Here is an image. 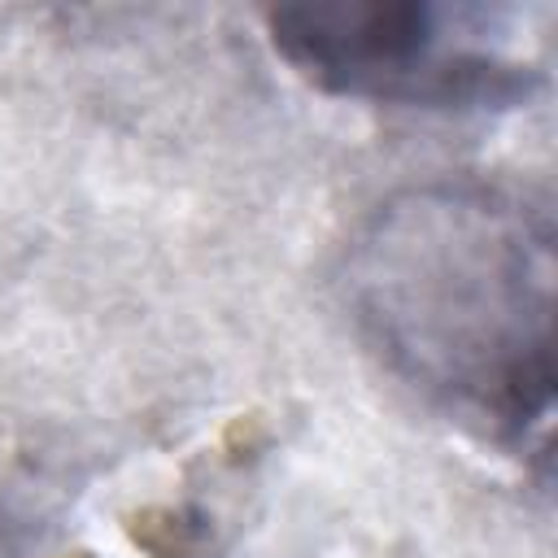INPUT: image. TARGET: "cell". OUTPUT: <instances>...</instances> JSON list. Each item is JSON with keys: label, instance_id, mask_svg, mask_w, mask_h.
<instances>
[{"label": "cell", "instance_id": "7a4b0ae2", "mask_svg": "<svg viewBox=\"0 0 558 558\" xmlns=\"http://www.w3.org/2000/svg\"><path fill=\"white\" fill-rule=\"evenodd\" d=\"M275 48L314 83L397 105H506L532 65L484 35L480 9L340 0L270 13Z\"/></svg>", "mask_w": 558, "mask_h": 558}, {"label": "cell", "instance_id": "6da1fadb", "mask_svg": "<svg viewBox=\"0 0 558 558\" xmlns=\"http://www.w3.org/2000/svg\"><path fill=\"white\" fill-rule=\"evenodd\" d=\"M349 310L384 362L440 405L527 432L554 397V235L488 183L388 196L344 266Z\"/></svg>", "mask_w": 558, "mask_h": 558}]
</instances>
